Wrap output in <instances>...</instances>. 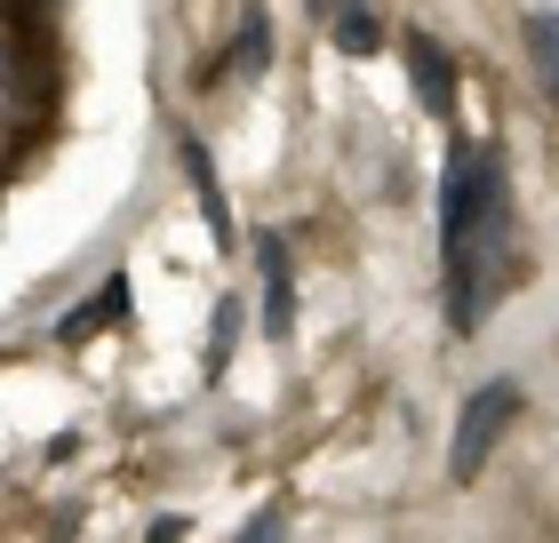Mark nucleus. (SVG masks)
I'll list each match as a JSON object with an SVG mask.
<instances>
[{
  "label": "nucleus",
  "instance_id": "nucleus-4",
  "mask_svg": "<svg viewBox=\"0 0 559 543\" xmlns=\"http://www.w3.org/2000/svg\"><path fill=\"white\" fill-rule=\"evenodd\" d=\"M176 152H185V176H192V192H200V216H209V232H216V240H233V209H224V192H216L209 144H200V137H176Z\"/></svg>",
  "mask_w": 559,
  "mask_h": 543
},
{
  "label": "nucleus",
  "instance_id": "nucleus-9",
  "mask_svg": "<svg viewBox=\"0 0 559 543\" xmlns=\"http://www.w3.org/2000/svg\"><path fill=\"white\" fill-rule=\"evenodd\" d=\"M280 528H288V511H280V504H272V511H257V520H248V543H272Z\"/></svg>",
  "mask_w": 559,
  "mask_h": 543
},
{
  "label": "nucleus",
  "instance_id": "nucleus-1",
  "mask_svg": "<svg viewBox=\"0 0 559 543\" xmlns=\"http://www.w3.org/2000/svg\"><path fill=\"white\" fill-rule=\"evenodd\" d=\"M520 424V383L512 376H488L479 392L464 400V416H455V448H448V480L455 487H472L479 480V463L496 456V439Z\"/></svg>",
  "mask_w": 559,
  "mask_h": 543
},
{
  "label": "nucleus",
  "instance_id": "nucleus-7",
  "mask_svg": "<svg viewBox=\"0 0 559 543\" xmlns=\"http://www.w3.org/2000/svg\"><path fill=\"white\" fill-rule=\"evenodd\" d=\"M520 33H527V57H536V81L551 88V105H559V16L536 9V16L520 24Z\"/></svg>",
  "mask_w": 559,
  "mask_h": 543
},
{
  "label": "nucleus",
  "instance_id": "nucleus-5",
  "mask_svg": "<svg viewBox=\"0 0 559 543\" xmlns=\"http://www.w3.org/2000/svg\"><path fill=\"white\" fill-rule=\"evenodd\" d=\"M105 320H129V272H112L105 288L81 304V312H64V328H57V335H64V344H81V335H96Z\"/></svg>",
  "mask_w": 559,
  "mask_h": 543
},
{
  "label": "nucleus",
  "instance_id": "nucleus-8",
  "mask_svg": "<svg viewBox=\"0 0 559 543\" xmlns=\"http://www.w3.org/2000/svg\"><path fill=\"white\" fill-rule=\"evenodd\" d=\"M376 40H384V24H376L360 0H344V16H336V48H344V57H368Z\"/></svg>",
  "mask_w": 559,
  "mask_h": 543
},
{
  "label": "nucleus",
  "instance_id": "nucleus-2",
  "mask_svg": "<svg viewBox=\"0 0 559 543\" xmlns=\"http://www.w3.org/2000/svg\"><path fill=\"white\" fill-rule=\"evenodd\" d=\"M408 81H416V105L431 120H455V64H448V48L431 40V33L408 40Z\"/></svg>",
  "mask_w": 559,
  "mask_h": 543
},
{
  "label": "nucleus",
  "instance_id": "nucleus-10",
  "mask_svg": "<svg viewBox=\"0 0 559 543\" xmlns=\"http://www.w3.org/2000/svg\"><path fill=\"white\" fill-rule=\"evenodd\" d=\"M304 9H312V16H328V9H336V0H304Z\"/></svg>",
  "mask_w": 559,
  "mask_h": 543
},
{
  "label": "nucleus",
  "instance_id": "nucleus-6",
  "mask_svg": "<svg viewBox=\"0 0 559 543\" xmlns=\"http://www.w3.org/2000/svg\"><path fill=\"white\" fill-rule=\"evenodd\" d=\"M233 72H240V81H264V72H272V24H264V9H240V48H233Z\"/></svg>",
  "mask_w": 559,
  "mask_h": 543
},
{
  "label": "nucleus",
  "instance_id": "nucleus-3",
  "mask_svg": "<svg viewBox=\"0 0 559 543\" xmlns=\"http://www.w3.org/2000/svg\"><path fill=\"white\" fill-rule=\"evenodd\" d=\"M257 264H264V328L288 335L296 328V296H288V240H280V232H257Z\"/></svg>",
  "mask_w": 559,
  "mask_h": 543
}]
</instances>
